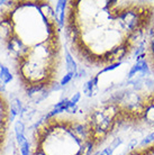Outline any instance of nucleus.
<instances>
[{
    "instance_id": "nucleus-1",
    "label": "nucleus",
    "mask_w": 154,
    "mask_h": 155,
    "mask_svg": "<svg viewBox=\"0 0 154 155\" xmlns=\"http://www.w3.org/2000/svg\"><path fill=\"white\" fill-rule=\"evenodd\" d=\"M153 20V1L70 0L63 28L78 62L102 70L143 54Z\"/></svg>"
},
{
    "instance_id": "nucleus-2",
    "label": "nucleus",
    "mask_w": 154,
    "mask_h": 155,
    "mask_svg": "<svg viewBox=\"0 0 154 155\" xmlns=\"http://www.w3.org/2000/svg\"><path fill=\"white\" fill-rule=\"evenodd\" d=\"M53 4L49 0L0 1V43L29 98L61 88L65 47Z\"/></svg>"
},
{
    "instance_id": "nucleus-3",
    "label": "nucleus",
    "mask_w": 154,
    "mask_h": 155,
    "mask_svg": "<svg viewBox=\"0 0 154 155\" xmlns=\"http://www.w3.org/2000/svg\"><path fill=\"white\" fill-rule=\"evenodd\" d=\"M112 136V119L100 104L87 111H64L35 124L31 155H95Z\"/></svg>"
},
{
    "instance_id": "nucleus-4",
    "label": "nucleus",
    "mask_w": 154,
    "mask_h": 155,
    "mask_svg": "<svg viewBox=\"0 0 154 155\" xmlns=\"http://www.w3.org/2000/svg\"><path fill=\"white\" fill-rule=\"evenodd\" d=\"M10 123H12L10 102L5 96V92L0 91V155H4L6 151Z\"/></svg>"
},
{
    "instance_id": "nucleus-5",
    "label": "nucleus",
    "mask_w": 154,
    "mask_h": 155,
    "mask_svg": "<svg viewBox=\"0 0 154 155\" xmlns=\"http://www.w3.org/2000/svg\"><path fill=\"white\" fill-rule=\"evenodd\" d=\"M143 54H144V60L146 61L150 71L154 73V20L147 34Z\"/></svg>"
},
{
    "instance_id": "nucleus-6",
    "label": "nucleus",
    "mask_w": 154,
    "mask_h": 155,
    "mask_svg": "<svg viewBox=\"0 0 154 155\" xmlns=\"http://www.w3.org/2000/svg\"><path fill=\"white\" fill-rule=\"evenodd\" d=\"M64 60H65V70L66 73H71L73 75H77L78 72V65L75 63L73 55L71 54L69 48H65L64 51Z\"/></svg>"
},
{
    "instance_id": "nucleus-7",
    "label": "nucleus",
    "mask_w": 154,
    "mask_h": 155,
    "mask_svg": "<svg viewBox=\"0 0 154 155\" xmlns=\"http://www.w3.org/2000/svg\"><path fill=\"white\" fill-rule=\"evenodd\" d=\"M66 4L68 1H56L55 4V14H56V18L60 24V26L63 28L64 26V21H65V10H66Z\"/></svg>"
},
{
    "instance_id": "nucleus-8",
    "label": "nucleus",
    "mask_w": 154,
    "mask_h": 155,
    "mask_svg": "<svg viewBox=\"0 0 154 155\" xmlns=\"http://www.w3.org/2000/svg\"><path fill=\"white\" fill-rule=\"evenodd\" d=\"M126 155H154V142L144 146L139 145L134 150H131Z\"/></svg>"
},
{
    "instance_id": "nucleus-9",
    "label": "nucleus",
    "mask_w": 154,
    "mask_h": 155,
    "mask_svg": "<svg viewBox=\"0 0 154 155\" xmlns=\"http://www.w3.org/2000/svg\"><path fill=\"white\" fill-rule=\"evenodd\" d=\"M12 79H14V75L12 74L10 70L8 69L7 66L1 64L0 65V81L2 82L4 84H7V83L12 81Z\"/></svg>"
},
{
    "instance_id": "nucleus-10",
    "label": "nucleus",
    "mask_w": 154,
    "mask_h": 155,
    "mask_svg": "<svg viewBox=\"0 0 154 155\" xmlns=\"http://www.w3.org/2000/svg\"><path fill=\"white\" fill-rule=\"evenodd\" d=\"M23 104L22 101L19 100V98H14L10 100V111L14 116H17V115H22L23 113Z\"/></svg>"
},
{
    "instance_id": "nucleus-11",
    "label": "nucleus",
    "mask_w": 154,
    "mask_h": 155,
    "mask_svg": "<svg viewBox=\"0 0 154 155\" xmlns=\"http://www.w3.org/2000/svg\"><path fill=\"white\" fill-rule=\"evenodd\" d=\"M82 91L85 93L87 97H92V92H93V82L92 79H90L83 84V88H82Z\"/></svg>"
},
{
    "instance_id": "nucleus-12",
    "label": "nucleus",
    "mask_w": 154,
    "mask_h": 155,
    "mask_svg": "<svg viewBox=\"0 0 154 155\" xmlns=\"http://www.w3.org/2000/svg\"><path fill=\"white\" fill-rule=\"evenodd\" d=\"M19 152L20 155H31V143L28 142V140L19 145Z\"/></svg>"
},
{
    "instance_id": "nucleus-13",
    "label": "nucleus",
    "mask_w": 154,
    "mask_h": 155,
    "mask_svg": "<svg viewBox=\"0 0 154 155\" xmlns=\"http://www.w3.org/2000/svg\"><path fill=\"white\" fill-rule=\"evenodd\" d=\"M15 134L16 135H25V126L22 120H17L15 124Z\"/></svg>"
},
{
    "instance_id": "nucleus-14",
    "label": "nucleus",
    "mask_w": 154,
    "mask_h": 155,
    "mask_svg": "<svg viewBox=\"0 0 154 155\" xmlns=\"http://www.w3.org/2000/svg\"><path fill=\"white\" fill-rule=\"evenodd\" d=\"M153 142H154V132H151L149 135L145 136L144 140H141L139 145H141V146H144V145H149V144L153 143Z\"/></svg>"
},
{
    "instance_id": "nucleus-15",
    "label": "nucleus",
    "mask_w": 154,
    "mask_h": 155,
    "mask_svg": "<svg viewBox=\"0 0 154 155\" xmlns=\"http://www.w3.org/2000/svg\"><path fill=\"white\" fill-rule=\"evenodd\" d=\"M73 77H74V75H73V74H71V73L64 74V75H63V78L61 79V81H60V85H61V87H63V85L68 84V83L72 80V78H73Z\"/></svg>"
},
{
    "instance_id": "nucleus-16",
    "label": "nucleus",
    "mask_w": 154,
    "mask_h": 155,
    "mask_svg": "<svg viewBox=\"0 0 154 155\" xmlns=\"http://www.w3.org/2000/svg\"><path fill=\"white\" fill-rule=\"evenodd\" d=\"M80 98H81L80 92H75L73 96H72V98L70 99V102L73 104V105H78V102H79V100H80Z\"/></svg>"
},
{
    "instance_id": "nucleus-17",
    "label": "nucleus",
    "mask_w": 154,
    "mask_h": 155,
    "mask_svg": "<svg viewBox=\"0 0 154 155\" xmlns=\"http://www.w3.org/2000/svg\"><path fill=\"white\" fill-rule=\"evenodd\" d=\"M112 153H114V150H112L110 146H108V147L104 148V150L99 153V155H112Z\"/></svg>"
},
{
    "instance_id": "nucleus-18",
    "label": "nucleus",
    "mask_w": 154,
    "mask_h": 155,
    "mask_svg": "<svg viewBox=\"0 0 154 155\" xmlns=\"http://www.w3.org/2000/svg\"><path fill=\"white\" fill-rule=\"evenodd\" d=\"M77 75L78 77H85L87 75V72H85V69L83 66H81V68H78V72H77Z\"/></svg>"
}]
</instances>
